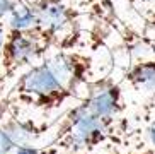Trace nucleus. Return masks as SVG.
Returning <instances> with one entry per match:
<instances>
[{"label":"nucleus","mask_w":155,"mask_h":154,"mask_svg":"<svg viewBox=\"0 0 155 154\" xmlns=\"http://www.w3.org/2000/svg\"><path fill=\"white\" fill-rule=\"evenodd\" d=\"M145 134H147V139H148V142H150V145L155 149V118L152 120L148 125H147L145 128Z\"/></svg>","instance_id":"12"},{"label":"nucleus","mask_w":155,"mask_h":154,"mask_svg":"<svg viewBox=\"0 0 155 154\" xmlns=\"http://www.w3.org/2000/svg\"><path fill=\"white\" fill-rule=\"evenodd\" d=\"M39 154H65L60 149H55V147H50V145H43V149Z\"/></svg>","instance_id":"14"},{"label":"nucleus","mask_w":155,"mask_h":154,"mask_svg":"<svg viewBox=\"0 0 155 154\" xmlns=\"http://www.w3.org/2000/svg\"><path fill=\"white\" fill-rule=\"evenodd\" d=\"M5 24L7 29H31L38 27V19L31 7H28L24 2H19L17 7L7 16Z\"/></svg>","instance_id":"8"},{"label":"nucleus","mask_w":155,"mask_h":154,"mask_svg":"<svg viewBox=\"0 0 155 154\" xmlns=\"http://www.w3.org/2000/svg\"><path fill=\"white\" fill-rule=\"evenodd\" d=\"M94 65L96 60L87 51L56 50L22 70L4 96L21 106L53 113L82 98L80 91L96 77Z\"/></svg>","instance_id":"1"},{"label":"nucleus","mask_w":155,"mask_h":154,"mask_svg":"<svg viewBox=\"0 0 155 154\" xmlns=\"http://www.w3.org/2000/svg\"><path fill=\"white\" fill-rule=\"evenodd\" d=\"M51 50H56L55 41L39 27L7 29L0 53V89L29 65L50 55Z\"/></svg>","instance_id":"3"},{"label":"nucleus","mask_w":155,"mask_h":154,"mask_svg":"<svg viewBox=\"0 0 155 154\" xmlns=\"http://www.w3.org/2000/svg\"><path fill=\"white\" fill-rule=\"evenodd\" d=\"M21 0H0V21H5L12 10L17 7Z\"/></svg>","instance_id":"10"},{"label":"nucleus","mask_w":155,"mask_h":154,"mask_svg":"<svg viewBox=\"0 0 155 154\" xmlns=\"http://www.w3.org/2000/svg\"><path fill=\"white\" fill-rule=\"evenodd\" d=\"M31 7L38 27L55 41L56 50L75 48L82 33V14L65 0H21Z\"/></svg>","instance_id":"4"},{"label":"nucleus","mask_w":155,"mask_h":154,"mask_svg":"<svg viewBox=\"0 0 155 154\" xmlns=\"http://www.w3.org/2000/svg\"><path fill=\"white\" fill-rule=\"evenodd\" d=\"M128 154H155V149H143V151H135V152H128Z\"/></svg>","instance_id":"15"},{"label":"nucleus","mask_w":155,"mask_h":154,"mask_svg":"<svg viewBox=\"0 0 155 154\" xmlns=\"http://www.w3.org/2000/svg\"><path fill=\"white\" fill-rule=\"evenodd\" d=\"M124 81L128 86L138 93L155 94V58L140 60L124 72Z\"/></svg>","instance_id":"7"},{"label":"nucleus","mask_w":155,"mask_h":154,"mask_svg":"<svg viewBox=\"0 0 155 154\" xmlns=\"http://www.w3.org/2000/svg\"><path fill=\"white\" fill-rule=\"evenodd\" d=\"M55 122H39L21 115V104L0 96V154H10L19 145L36 144Z\"/></svg>","instance_id":"5"},{"label":"nucleus","mask_w":155,"mask_h":154,"mask_svg":"<svg viewBox=\"0 0 155 154\" xmlns=\"http://www.w3.org/2000/svg\"><path fill=\"white\" fill-rule=\"evenodd\" d=\"M43 149V145H38V144H24V145H19L17 149H14L10 154H39Z\"/></svg>","instance_id":"11"},{"label":"nucleus","mask_w":155,"mask_h":154,"mask_svg":"<svg viewBox=\"0 0 155 154\" xmlns=\"http://www.w3.org/2000/svg\"><path fill=\"white\" fill-rule=\"evenodd\" d=\"M5 33H7V24H5V21H0V53H2V46H4Z\"/></svg>","instance_id":"13"},{"label":"nucleus","mask_w":155,"mask_h":154,"mask_svg":"<svg viewBox=\"0 0 155 154\" xmlns=\"http://www.w3.org/2000/svg\"><path fill=\"white\" fill-rule=\"evenodd\" d=\"M56 125L55 135L46 145L65 154H91L101 145L118 141L121 135V120L97 117L80 101L67 110Z\"/></svg>","instance_id":"2"},{"label":"nucleus","mask_w":155,"mask_h":154,"mask_svg":"<svg viewBox=\"0 0 155 154\" xmlns=\"http://www.w3.org/2000/svg\"><path fill=\"white\" fill-rule=\"evenodd\" d=\"M84 89L85 91L78 101L91 113L107 120H123L126 111V98L119 81L106 74L91 79Z\"/></svg>","instance_id":"6"},{"label":"nucleus","mask_w":155,"mask_h":154,"mask_svg":"<svg viewBox=\"0 0 155 154\" xmlns=\"http://www.w3.org/2000/svg\"><path fill=\"white\" fill-rule=\"evenodd\" d=\"M133 12L150 27H155V0H126Z\"/></svg>","instance_id":"9"}]
</instances>
